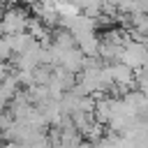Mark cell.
Segmentation results:
<instances>
[{"instance_id": "6da1fadb", "label": "cell", "mask_w": 148, "mask_h": 148, "mask_svg": "<svg viewBox=\"0 0 148 148\" xmlns=\"http://www.w3.org/2000/svg\"><path fill=\"white\" fill-rule=\"evenodd\" d=\"M28 9L23 7H7L0 16V28H2V35H18V32H25L28 28Z\"/></svg>"}, {"instance_id": "7a4b0ae2", "label": "cell", "mask_w": 148, "mask_h": 148, "mask_svg": "<svg viewBox=\"0 0 148 148\" xmlns=\"http://www.w3.org/2000/svg\"><path fill=\"white\" fill-rule=\"evenodd\" d=\"M58 67H62L65 72H69V74H81V69L86 67V56L74 46V49H65L62 51V56H60V65Z\"/></svg>"}, {"instance_id": "3957f363", "label": "cell", "mask_w": 148, "mask_h": 148, "mask_svg": "<svg viewBox=\"0 0 148 148\" xmlns=\"http://www.w3.org/2000/svg\"><path fill=\"white\" fill-rule=\"evenodd\" d=\"M5 37H7L9 49H12V53H14V56H18V53L28 51L32 44H37V39H32L28 32H18V35H5Z\"/></svg>"}, {"instance_id": "277c9868", "label": "cell", "mask_w": 148, "mask_h": 148, "mask_svg": "<svg viewBox=\"0 0 148 148\" xmlns=\"http://www.w3.org/2000/svg\"><path fill=\"white\" fill-rule=\"evenodd\" d=\"M12 56H14V53H12V49H9V42H7V37L2 35V37H0V60L5 62V60L12 58Z\"/></svg>"}, {"instance_id": "5b68a950", "label": "cell", "mask_w": 148, "mask_h": 148, "mask_svg": "<svg viewBox=\"0 0 148 148\" xmlns=\"http://www.w3.org/2000/svg\"><path fill=\"white\" fill-rule=\"evenodd\" d=\"M21 2H25V5H37L39 0H21Z\"/></svg>"}, {"instance_id": "8992f818", "label": "cell", "mask_w": 148, "mask_h": 148, "mask_svg": "<svg viewBox=\"0 0 148 148\" xmlns=\"http://www.w3.org/2000/svg\"><path fill=\"white\" fill-rule=\"evenodd\" d=\"M143 44H146V49H148V37H146V39H143Z\"/></svg>"}, {"instance_id": "52a82bcc", "label": "cell", "mask_w": 148, "mask_h": 148, "mask_svg": "<svg viewBox=\"0 0 148 148\" xmlns=\"http://www.w3.org/2000/svg\"><path fill=\"white\" fill-rule=\"evenodd\" d=\"M7 2H21V0H7Z\"/></svg>"}]
</instances>
